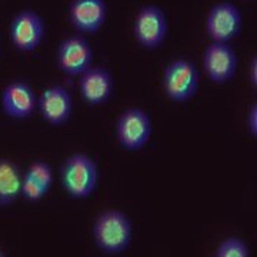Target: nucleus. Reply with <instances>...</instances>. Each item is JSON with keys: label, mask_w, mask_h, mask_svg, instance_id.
Segmentation results:
<instances>
[{"label": "nucleus", "mask_w": 257, "mask_h": 257, "mask_svg": "<svg viewBox=\"0 0 257 257\" xmlns=\"http://www.w3.org/2000/svg\"><path fill=\"white\" fill-rule=\"evenodd\" d=\"M94 244L106 256L126 251L132 241V223L120 210H104L97 216L92 229Z\"/></svg>", "instance_id": "1"}, {"label": "nucleus", "mask_w": 257, "mask_h": 257, "mask_svg": "<svg viewBox=\"0 0 257 257\" xmlns=\"http://www.w3.org/2000/svg\"><path fill=\"white\" fill-rule=\"evenodd\" d=\"M60 183L66 194L74 200L90 197L99 183V169L92 157L74 153L60 167Z\"/></svg>", "instance_id": "2"}, {"label": "nucleus", "mask_w": 257, "mask_h": 257, "mask_svg": "<svg viewBox=\"0 0 257 257\" xmlns=\"http://www.w3.org/2000/svg\"><path fill=\"white\" fill-rule=\"evenodd\" d=\"M163 90L167 99L184 103L193 99L199 90V72L196 64L187 59H176L163 72Z\"/></svg>", "instance_id": "3"}, {"label": "nucleus", "mask_w": 257, "mask_h": 257, "mask_svg": "<svg viewBox=\"0 0 257 257\" xmlns=\"http://www.w3.org/2000/svg\"><path fill=\"white\" fill-rule=\"evenodd\" d=\"M153 133V123L149 113L138 107L126 109L116 123V136L126 152H139L149 143Z\"/></svg>", "instance_id": "4"}, {"label": "nucleus", "mask_w": 257, "mask_h": 257, "mask_svg": "<svg viewBox=\"0 0 257 257\" xmlns=\"http://www.w3.org/2000/svg\"><path fill=\"white\" fill-rule=\"evenodd\" d=\"M45 37V22L36 10L25 9L12 19L9 39L19 52L30 53L36 50Z\"/></svg>", "instance_id": "5"}, {"label": "nucleus", "mask_w": 257, "mask_h": 257, "mask_svg": "<svg viewBox=\"0 0 257 257\" xmlns=\"http://www.w3.org/2000/svg\"><path fill=\"white\" fill-rule=\"evenodd\" d=\"M167 19L163 10L157 6L149 5L139 10L133 33L138 43L146 50H156L163 45L167 36Z\"/></svg>", "instance_id": "6"}, {"label": "nucleus", "mask_w": 257, "mask_h": 257, "mask_svg": "<svg viewBox=\"0 0 257 257\" xmlns=\"http://www.w3.org/2000/svg\"><path fill=\"white\" fill-rule=\"evenodd\" d=\"M241 29L243 15L239 8L230 2L214 5L206 19V32L213 42L229 43L239 36Z\"/></svg>", "instance_id": "7"}, {"label": "nucleus", "mask_w": 257, "mask_h": 257, "mask_svg": "<svg viewBox=\"0 0 257 257\" xmlns=\"http://www.w3.org/2000/svg\"><path fill=\"white\" fill-rule=\"evenodd\" d=\"M92 63V46L80 35L66 37L56 50V64L67 76H80Z\"/></svg>", "instance_id": "8"}, {"label": "nucleus", "mask_w": 257, "mask_h": 257, "mask_svg": "<svg viewBox=\"0 0 257 257\" xmlns=\"http://www.w3.org/2000/svg\"><path fill=\"white\" fill-rule=\"evenodd\" d=\"M237 55L229 43L213 42L203 52V69L216 84L229 83L237 72Z\"/></svg>", "instance_id": "9"}, {"label": "nucleus", "mask_w": 257, "mask_h": 257, "mask_svg": "<svg viewBox=\"0 0 257 257\" xmlns=\"http://www.w3.org/2000/svg\"><path fill=\"white\" fill-rule=\"evenodd\" d=\"M37 94L29 83L10 82L2 92L0 106L3 113L13 120H28L37 110Z\"/></svg>", "instance_id": "10"}, {"label": "nucleus", "mask_w": 257, "mask_h": 257, "mask_svg": "<svg viewBox=\"0 0 257 257\" xmlns=\"http://www.w3.org/2000/svg\"><path fill=\"white\" fill-rule=\"evenodd\" d=\"M37 110L50 126H63L72 119L73 99L63 86H50L37 99Z\"/></svg>", "instance_id": "11"}, {"label": "nucleus", "mask_w": 257, "mask_h": 257, "mask_svg": "<svg viewBox=\"0 0 257 257\" xmlns=\"http://www.w3.org/2000/svg\"><path fill=\"white\" fill-rule=\"evenodd\" d=\"M107 5L104 0H72L67 16L79 33H97L106 23Z\"/></svg>", "instance_id": "12"}, {"label": "nucleus", "mask_w": 257, "mask_h": 257, "mask_svg": "<svg viewBox=\"0 0 257 257\" xmlns=\"http://www.w3.org/2000/svg\"><path fill=\"white\" fill-rule=\"evenodd\" d=\"M79 89L83 100L89 106H103L114 92V80L111 73L100 66H90L80 74Z\"/></svg>", "instance_id": "13"}, {"label": "nucleus", "mask_w": 257, "mask_h": 257, "mask_svg": "<svg viewBox=\"0 0 257 257\" xmlns=\"http://www.w3.org/2000/svg\"><path fill=\"white\" fill-rule=\"evenodd\" d=\"M23 173L13 160L0 159V207H9L20 197Z\"/></svg>", "instance_id": "14"}, {"label": "nucleus", "mask_w": 257, "mask_h": 257, "mask_svg": "<svg viewBox=\"0 0 257 257\" xmlns=\"http://www.w3.org/2000/svg\"><path fill=\"white\" fill-rule=\"evenodd\" d=\"M216 257H250L251 250L244 240L236 236H230L221 240L219 246L214 250Z\"/></svg>", "instance_id": "15"}, {"label": "nucleus", "mask_w": 257, "mask_h": 257, "mask_svg": "<svg viewBox=\"0 0 257 257\" xmlns=\"http://www.w3.org/2000/svg\"><path fill=\"white\" fill-rule=\"evenodd\" d=\"M25 173L30 176L32 179H35L37 183H40L43 187H46L47 190H50V187L55 182L53 169L45 160H35L33 163H30Z\"/></svg>", "instance_id": "16"}, {"label": "nucleus", "mask_w": 257, "mask_h": 257, "mask_svg": "<svg viewBox=\"0 0 257 257\" xmlns=\"http://www.w3.org/2000/svg\"><path fill=\"white\" fill-rule=\"evenodd\" d=\"M49 190L43 187L40 183H37L35 179L23 173V180H22V189H20V197L25 199L29 203H37L45 199Z\"/></svg>", "instance_id": "17"}, {"label": "nucleus", "mask_w": 257, "mask_h": 257, "mask_svg": "<svg viewBox=\"0 0 257 257\" xmlns=\"http://www.w3.org/2000/svg\"><path fill=\"white\" fill-rule=\"evenodd\" d=\"M246 124H247L248 133L256 138L257 136V104H253L247 113V119H246Z\"/></svg>", "instance_id": "18"}, {"label": "nucleus", "mask_w": 257, "mask_h": 257, "mask_svg": "<svg viewBox=\"0 0 257 257\" xmlns=\"http://www.w3.org/2000/svg\"><path fill=\"white\" fill-rule=\"evenodd\" d=\"M248 82L253 87L257 86V59L256 56H253V59L250 60L248 64Z\"/></svg>", "instance_id": "19"}, {"label": "nucleus", "mask_w": 257, "mask_h": 257, "mask_svg": "<svg viewBox=\"0 0 257 257\" xmlns=\"http://www.w3.org/2000/svg\"><path fill=\"white\" fill-rule=\"evenodd\" d=\"M5 256H6V253H5V251H3V250L0 248V257H5Z\"/></svg>", "instance_id": "20"}]
</instances>
